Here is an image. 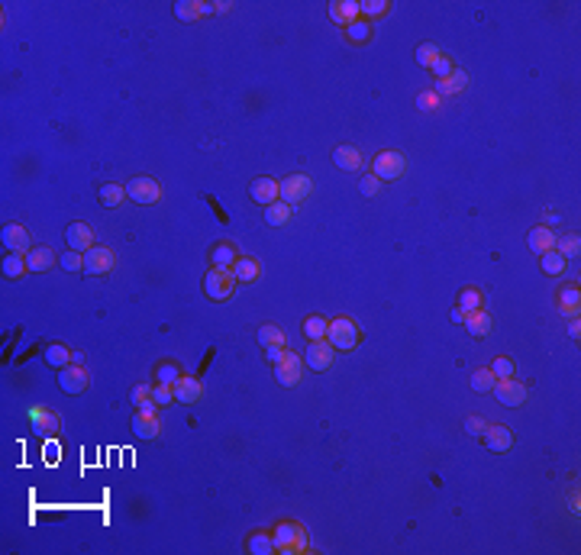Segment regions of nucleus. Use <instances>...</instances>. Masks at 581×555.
Returning <instances> with one entry per match:
<instances>
[{
	"mask_svg": "<svg viewBox=\"0 0 581 555\" xmlns=\"http://www.w3.org/2000/svg\"><path fill=\"white\" fill-rule=\"evenodd\" d=\"M272 539H275V552H281V555L310 552L307 529L300 527V523H294V520H281V523L272 529Z\"/></svg>",
	"mask_w": 581,
	"mask_h": 555,
	"instance_id": "obj_1",
	"label": "nucleus"
},
{
	"mask_svg": "<svg viewBox=\"0 0 581 555\" xmlns=\"http://www.w3.org/2000/svg\"><path fill=\"white\" fill-rule=\"evenodd\" d=\"M358 339H362V330H358V323L352 320V317H336V320H329L327 342L336 349V352H349V349H356Z\"/></svg>",
	"mask_w": 581,
	"mask_h": 555,
	"instance_id": "obj_2",
	"label": "nucleus"
},
{
	"mask_svg": "<svg viewBox=\"0 0 581 555\" xmlns=\"http://www.w3.org/2000/svg\"><path fill=\"white\" fill-rule=\"evenodd\" d=\"M372 175H375L378 181H401L404 175H407V159L394 149L378 152L375 161H372Z\"/></svg>",
	"mask_w": 581,
	"mask_h": 555,
	"instance_id": "obj_3",
	"label": "nucleus"
},
{
	"mask_svg": "<svg viewBox=\"0 0 581 555\" xmlns=\"http://www.w3.org/2000/svg\"><path fill=\"white\" fill-rule=\"evenodd\" d=\"M236 274L233 268H210L204 278V294L207 297H214V301H229L236 291Z\"/></svg>",
	"mask_w": 581,
	"mask_h": 555,
	"instance_id": "obj_4",
	"label": "nucleus"
},
{
	"mask_svg": "<svg viewBox=\"0 0 581 555\" xmlns=\"http://www.w3.org/2000/svg\"><path fill=\"white\" fill-rule=\"evenodd\" d=\"M278 194H281L284 204L300 207L313 194V181H310V175H288L284 181H278Z\"/></svg>",
	"mask_w": 581,
	"mask_h": 555,
	"instance_id": "obj_5",
	"label": "nucleus"
},
{
	"mask_svg": "<svg viewBox=\"0 0 581 555\" xmlns=\"http://www.w3.org/2000/svg\"><path fill=\"white\" fill-rule=\"evenodd\" d=\"M300 378H304V358L297 355V352H284V358L275 365V381L281 387H297Z\"/></svg>",
	"mask_w": 581,
	"mask_h": 555,
	"instance_id": "obj_6",
	"label": "nucleus"
},
{
	"mask_svg": "<svg viewBox=\"0 0 581 555\" xmlns=\"http://www.w3.org/2000/svg\"><path fill=\"white\" fill-rule=\"evenodd\" d=\"M126 197L136 200V204H159L162 200V184L149 175H139L126 184Z\"/></svg>",
	"mask_w": 581,
	"mask_h": 555,
	"instance_id": "obj_7",
	"label": "nucleus"
},
{
	"mask_svg": "<svg viewBox=\"0 0 581 555\" xmlns=\"http://www.w3.org/2000/svg\"><path fill=\"white\" fill-rule=\"evenodd\" d=\"M116 268V252L110 245H94L85 252V272L87 274H110Z\"/></svg>",
	"mask_w": 581,
	"mask_h": 555,
	"instance_id": "obj_8",
	"label": "nucleus"
},
{
	"mask_svg": "<svg viewBox=\"0 0 581 555\" xmlns=\"http://www.w3.org/2000/svg\"><path fill=\"white\" fill-rule=\"evenodd\" d=\"M491 394H497V400L504 407H523L526 404V387L523 381H514V378H497Z\"/></svg>",
	"mask_w": 581,
	"mask_h": 555,
	"instance_id": "obj_9",
	"label": "nucleus"
},
{
	"mask_svg": "<svg viewBox=\"0 0 581 555\" xmlns=\"http://www.w3.org/2000/svg\"><path fill=\"white\" fill-rule=\"evenodd\" d=\"M58 387L65 391V394H85L87 387H91V375H87L85 365H68L58 371Z\"/></svg>",
	"mask_w": 581,
	"mask_h": 555,
	"instance_id": "obj_10",
	"label": "nucleus"
},
{
	"mask_svg": "<svg viewBox=\"0 0 581 555\" xmlns=\"http://www.w3.org/2000/svg\"><path fill=\"white\" fill-rule=\"evenodd\" d=\"M333 358H336V349L329 346L327 339H317V342H310L307 352H304V365L313 368V371H327L333 365Z\"/></svg>",
	"mask_w": 581,
	"mask_h": 555,
	"instance_id": "obj_11",
	"label": "nucleus"
},
{
	"mask_svg": "<svg viewBox=\"0 0 581 555\" xmlns=\"http://www.w3.org/2000/svg\"><path fill=\"white\" fill-rule=\"evenodd\" d=\"M0 239H3V245H7V252L26 255L29 249H33V236H29L26 226H19V223H7V226H3Z\"/></svg>",
	"mask_w": 581,
	"mask_h": 555,
	"instance_id": "obj_12",
	"label": "nucleus"
},
{
	"mask_svg": "<svg viewBox=\"0 0 581 555\" xmlns=\"http://www.w3.org/2000/svg\"><path fill=\"white\" fill-rule=\"evenodd\" d=\"M329 19L336 26H352L356 19H362V10H358V0H333L329 3Z\"/></svg>",
	"mask_w": 581,
	"mask_h": 555,
	"instance_id": "obj_13",
	"label": "nucleus"
},
{
	"mask_svg": "<svg viewBox=\"0 0 581 555\" xmlns=\"http://www.w3.org/2000/svg\"><path fill=\"white\" fill-rule=\"evenodd\" d=\"M249 197H252L259 207H272L275 200H281V194H278V181H272V178H255L252 188H249Z\"/></svg>",
	"mask_w": 581,
	"mask_h": 555,
	"instance_id": "obj_14",
	"label": "nucleus"
},
{
	"mask_svg": "<svg viewBox=\"0 0 581 555\" xmlns=\"http://www.w3.org/2000/svg\"><path fill=\"white\" fill-rule=\"evenodd\" d=\"M65 239H68V245H71L75 252H87V249H94V229H91L87 223H81V220L68 226Z\"/></svg>",
	"mask_w": 581,
	"mask_h": 555,
	"instance_id": "obj_15",
	"label": "nucleus"
},
{
	"mask_svg": "<svg viewBox=\"0 0 581 555\" xmlns=\"http://www.w3.org/2000/svg\"><path fill=\"white\" fill-rule=\"evenodd\" d=\"M132 433H136V439H155V436L162 433V420L159 414H142V410H136V416H132Z\"/></svg>",
	"mask_w": 581,
	"mask_h": 555,
	"instance_id": "obj_16",
	"label": "nucleus"
},
{
	"mask_svg": "<svg viewBox=\"0 0 581 555\" xmlns=\"http://www.w3.org/2000/svg\"><path fill=\"white\" fill-rule=\"evenodd\" d=\"M171 387H175V400H178V404H197V400L204 397V385H200L197 378H191V375L188 378L181 375Z\"/></svg>",
	"mask_w": 581,
	"mask_h": 555,
	"instance_id": "obj_17",
	"label": "nucleus"
},
{
	"mask_svg": "<svg viewBox=\"0 0 581 555\" xmlns=\"http://www.w3.org/2000/svg\"><path fill=\"white\" fill-rule=\"evenodd\" d=\"M26 416L39 426V430H42V433H58V430H62V416L52 414V410H49V407H42V404H33L26 410Z\"/></svg>",
	"mask_w": 581,
	"mask_h": 555,
	"instance_id": "obj_18",
	"label": "nucleus"
},
{
	"mask_svg": "<svg viewBox=\"0 0 581 555\" xmlns=\"http://www.w3.org/2000/svg\"><path fill=\"white\" fill-rule=\"evenodd\" d=\"M333 165H336V168H346V171H362L365 168L362 149H356V146H339V149H333Z\"/></svg>",
	"mask_w": 581,
	"mask_h": 555,
	"instance_id": "obj_19",
	"label": "nucleus"
},
{
	"mask_svg": "<svg viewBox=\"0 0 581 555\" xmlns=\"http://www.w3.org/2000/svg\"><path fill=\"white\" fill-rule=\"evenodd\" d=\"M485 446L491 452H507L510 446H514V433L507 430V426H497V423H487V430H485Z\"/></svg>",
	"mask_w": 581,
	"mask_h": 555,
	"instance_id": "obj_20",
	"label": "nucleus"
},
{
	"mask_svg": "<svg viewBox=\"0 0 581 555\" xmlns=\"http://www.w3.org/2000/svg\"><path fill=\"white\" fill-rule=\"evenodd\" d=\"M239 262V249L233 243H214L210 245V268H233Z\"/></svg>",
	"mask_w": 581,
	"mask_h": 555,
	"instance_id": "obj_21",
	"label": "nucleus"
},
{
	"mask_svg": "<svg viewBox=\"0 0 581 555\" xmlns=\"http://www.w3.org/2000/svg\"><path fill=\"white\" fill-rule=\"evenodd\" d=\"M204 13H214V3H200V0H178L175 3V17L184 23H197Z\"/></svg>",
	"mask_w": 581,
	"mask_h": 555,
	"instance_id": "obj_22",
	"label": "nucleus"
},
{
	"mask_svg": "<svg viewBox=\"0 0 581 555\" xmlns=\"http://www.w3.org/2000/svg\"><path fill=\"white\" fill-rule=\"evenodd\" d=\"M555 239H559V236H555L549 226H533L526 243H530V249H533L536 255H543V252H553L555 249Z\"/></svg>",
	"mask_w": 581,
	"mask_h": 555,
	"instance_id": "obj_23",
	"label": "nucleus"
},
{
	"mask_svg": "<svg viewBox=\"0 0 581 555\" xmlns=\"http://www.w3.org/2000/svg\"><path fill=\"white\" fill-rule=\"evenodd\" d=\"M26 265L29 272H46L55 265V249H49V245H33L26 252Z\"/></svg>",
	"mask_w": 581,
	"mask_h": 555,
	"instance_id": "obj_24",
	"label": "nucleus"
},
{
	"mask_svg": "<svg viewBox=\"0 0 581 555\" xmlns=\"http://www.w3.org/2000/svg\"><path fill=\"white\" fill-rule=\"evenodd\" d=\"M465 87H469V71L456 68L449 78L436 81V94H440V97H452V94H459V91H465Z\"/></svg>",
	"mask_w": 581,
	"mask_h": 555,
	"instance_id": "obj_25",
	"label": "nucleus"
},
{
	"mask_svg": "<svg viewBox=\"0 0 581 555\" xmlns=\"http://www.w3.org/2000/svg\"><path fill=\"white\" fill-rule=\"evenodd\" d=\"M559 313H565L569 320H575V317L581 313V291L575 288V284H569V288L559 291Z\"/></svg>",
	"mask_w": 581,
	"mask_h": 555,
	"instance_id": "obj_26",
	"label": "nucleus"
},
{
	"mask_svg": "<svg viewBox=\"0 0 581 555\" xmlns=\"http://www.w3.org/2000/svg\"><path fill=\"white\" fill-rule=\"evenodd\" d=\"M462 313H475L485 307V294H481V288H475V284H469V288H462L459 291V303H456Z\"/></svg>",
	"mask_w": 581,
	"mask_h": 555,
	"instance_id": "obj_27",
	"label": "nucleus"
},
{
	"mask_svg": "<svg viewBox=\"0 0 581 555\" xmlns=\"http://www.w3.org/2000/svg\"><path fill=\"white\" fill-rule=\"evenodd\" d=\"M233 274L239 284H252L259 281V274H262V268H259V262L255 258H245V255H239V262L233 265Z\"/></svg>",
	"mask_w": 581,
	"mask_h": 555,
	"instance_id": "obj_28",
	"label": "nucleus"
},
{
	"mask_svg": "<svg viewBox=\"0 0 581 555\" xmlns=\"http://www.w3.org/2000/svg\"><path fill=\"white\" fill-rule=\"evenodd\" d=\"M290 217H294V207L284 200H275L272 207H265V223L268 226H288Z\"/></svg>",
	"mask_w": 581,
	"mask_h": 555,
	"instance_id": "obj_29",
	"label": "nucleus"
},
{
	"mask_svg": "<svg viewBox=\"0 0 581 555\" xmlns=\"http://www.w3.org/2000/svg\"><path fill=\"white\" fill-rule=\"evenodd\" d=\"M465 330H469L475 339L487 336V330H491V317L485 313V307H481V310H475V313H465Z\"/></svg>",
	"mask_w": 581,
	"mask_h": 555,
	"instance_id": "obj_30",
	"label": "nucleus"
},
{
	"mask_svg": "<svg viewBox=\"0 0 581 555\" xmlns=\"http://www.w3.org/2000/svg\"><path fill=\"white\" fill-rule=\"evenodd\" d=\"M97 197H101L103 207H110V210L120 207L123 200H130V197H126V188H123V184H113V181H110V184H103V188L97 191Z\"/></svg>",
	"mask_w": 581,
	"mask_h": 555,
	"instance_id": "obj_31",
	"label": "nucleus"
},
{
	"mask_svg": "<svg viewBox=\"0 0 581 555\" xmlns=\"http://www.w3.org/2000/svg\"><path fill=\"white\" fill-rule=\"evenodd\" d=\"M327 330H329V320H327V317H320V313H313V317L304 320V336H307V342L327 339Z\"/></svg>",
	"mask_w": 581,
	"mask_h": 555,
	"instance_id": "obj_32",
	"label": "nucleus"
},
{
	"mask_svg": "<svg viewBox=\"0 0 581 555\" xmlns=\"http://www.w3.org/2000/svg\"><path fill=\"white\" fill-rule=\"evenodd\" d=\"M46 365H52V368H68L71 365V349H65L62 342H52V346L46 349Z\"/></svg>",
	"mask_w": 581,
	"mask_h": 555,
	"instance_id": "obj_33",
	"label": "nucleus"
},
{
	"mask_svg": "<svg viewBox=\"0 0 581 555\" xmlns=\"http://www.w3.org/2000/svg\"><path fill=\"white\" fill-rule=\"evenodd\" d=\"M29 272V265H26V255H19V252H10L7 258H3V274H7L10 281H17V278H23V274Z\"/></svg>",
	"mask_w": 581,
	"mask_h": 555,
	"instance_id": "obj_34",
	"label": "nucleus"
},
{
	"mask_svg": "<svg viewBox=\"0 0 581 555\" xmlns=\"http://www.w3.org/2000/svg\"><path fill=\"white\" fill-rule=\"evenodd\" d=\"M245 549H249L252 555H272L275 552L272 533H262V529H259V533H252V536H249V543H245Z\"/></svg>",
	"mask_w": 581,
	"mask_h": 555,
	"instance_id": "obj_35",
	"label": "nucleus"
},
{
	"mask_svg": "<svg viewBox=\"0 0 581 555\" xmlns=\"http://www.w3.org/2000/svg\"><path fill=\"white\" fill-rule=\"evenodd\" d=\"M346 39L352 46H365L368 39H372V23L368 19H356L352 26H346Z\"/></svg>",
	"mask_w": 581,
	"mask_h": 555,
	"instance_id": "obj_36",
	"label": "nucleus"
},
{
	"mask_svg": "<svg viewBox=\"0 0 581 555\" xmlns=\"http://www.w3.org/2000/svg\"><path fill=\"white\" fill-rule=\"evenodd\" d=\"M288 339H284V330L281 326H275V323H265L262 330H259V346L268 349V346H284Z\"/></svg>",
	"mask_w": 581,
	"mask_h": 555,
	"instance_id": "obj_37",
	"label": "nucleus"
},
{
	"mask_svg": "<svg viewBox=\"0 0 581 555\" xmlns=\"http://www.w3.org/2000/svg\"><path fill=\"white\" fill-rule=\"evenodd\" d=\"M494 371L491 368H478V371H471V391H478V394H491V387H494Z\"/></svg>",
	"mask_w": 581,
	"mask_h": 555,
	"instance_id": "obj_38",
	"label": "nucleus"
},
{
	"mask_svg": "<svg viewBox=\"0 0 581 555\" xmlns=\"http://www.w3.org/2000/svg\"><path fill=\"white\" fill-rule=\"evenodd\" d=\"M358 10H362V19H368V23H372V19L385 17L388 10H391V3H388V0H362V3H358Z\"/></svg>",
	"mask_w": 581,
	"mask_h": 555,
	"instance_id": "obj_39",
	"label": "nucleus"
},
{
	"mask_svg": "<svg viewBox=\"0 0 581 555\" xmlns=\"http://www.w3.org/2000/svg\"><path fill=\"white\" fill-rule=\"evenodd\" d=\"M578 249H581L578 236H562V239H555V252L562 255L565 262H569V258H578Z\"/></svg>",
	"mask_w": 581,
	"mask_h": 555,
	"instance_id": "obj_40",
	"label": "nucleus"
},
{
	"mask_svg": "<svg viewBox=\"0 0 581 555\" xmlns=\"http://www.w3.org/2000/svg\"><path fill=\"white\" fill-rule=\"evenodd\" d=\"M539 265H543L546 274H562L565 272V258L555 252V249H553V252H543V255H539Z\"/></svg>",
	"mask_w": 581,
	"mask_h": 555,
	"instance_id": "obj_41",
	"label": "nucleus"
},
{
	"mask_svg": "<svg viewBox=\"0 0 581 555\" xmlns=\"http://www.w3.org/2000/svg\"><path fill=\"white\" fill-rule=\"evenodd\" d=\"M442 55V49L436 46V42H423L420 49H417V52H413V58H417V62H420L423 68H430L433 62H436V58Z\"/></svg>",
	"mask_w": 581,
	"mask_h": 555,
	"instance_id": "obj_42",
	"label": "nucleus"
},
{
	"mask_svg": "<svg viewBox=\"0 0 581 555\" xmlns=\"http://www.w3.org/2000/svg\"><path fill=\"white\" fill-rule=\"evenodd\" d=\"M155 378H159V385H175L181 378V368L175 365V362H162V365L155 368Z\"/></svg>",
	"mask_w": 581,
	"mask_h": 555,
	"instance_id": "obj_43",
	"label": "nucleus"
},
{
	"mask_svg": "<svg viewBox=\"0 0 581 555\" xmlns=\"http://www.w3.org/2000/svg\"><path fill=\"white\" fill-rule=\"evenodd\" d=\"M430 71L436 75V81H442V78H449L452 71H456V65H452V58L449 55H440L436 62L430 65Z\"/></svg>",
	"mask_w": 581,
	"mask_h": 555,
	"instance_id": "obj_44",
	"label": "nucleus"
},
{
	"mask_svg": "<svg viewBox=\"0 0 581 555\" xmlns=\"http://www.w3.org/2000/svg\"><path fill=\"white\" fill-rule=\"evenodd\" d=\"M62 268L65 272H85V252H75V249L65 252L62 255Z\"/></svg>",
	"mask_w": 581,
	"mask_h": 555,
	"instance_id": "obj_45",
	"label": "nucleus"
},
{
	"mask_svg": "<svg viewBox=\"0 0 581 555\" xmlns=\"http://www.w3.org/2000/svg\"><path fill=\"white\" fill-rule=\"evenodd\" d=\"M491 371H494V378H514V358L497 355L494 365H491Z\"/></svg>",
	"mask_w": 581,
	"mask_h": 555,
	"instance_id": "obj_46",
	"label": "nucleus"
},
{
	"mask_svg": "<svg viewBox=\"0 0 581 555\" xmlns=\"http://www.w3.org/2000/svg\"><path fill=\"white\" fill-rule=\"evenodd\" d=\"M152 400H155L159 407L171 404V400H175V387H171V385H155V387H152Z\"/></svg>",
	"mask_w": 581,
	"mask_h": 555,
	"instance_id": "obj_47",
	"label": "nucleus"
},
{
	"mask_svg": "<svg viewBox=\"0 0 581 555\" xmlns=\"http://www.w3.org/2000/svg\"><path fill=\"white\" fill-rule=\"evenodd\" d=\"M378 188H381V181H378L375 175H362V181H358V191H362L365 197H375Z\"/></svg>",
	"mask_w": 581,
	"mask_h": 555,
	"instance_id": "obj_48",
	"label": "nucleus"
},
{
	"mask_svg": "<svg viewBox=\"0 0 581 555\" xmlns=\"http://www.w3.org/2000/svg\"><path fill=\"white\" fill-rule=\"evenodd\" d=\"M465 430H469L471 436H478V439H481V436H485V430H487V420H481V416L471 414L469 420H465Z\"/></svg>",
	"mask_w": 581,
	"mask_h": 555,
	"instance_id": "obj_49",
	"label": "nucleus"
},
{
	"mask_svg": "<svg viewBox=\"0 0 581 555\" xmlns=\"http://www.w3.org/2000/svg\"><path fill=\"white\" fill-rule=\"evenodd\" d=\"M130 397H132V404L139 407L142 400H149V397H152V387H149V385H136V387H132V394H130Z\"/></svg>",
	"mask_w": 581,
	"mask_h": 555,
	"instance_id": "obj_50",
	"label": "nucleus"
},
{
	"mask_svg": "<svg viewBox=\"0 0 581 555\" xmlns=\"http://www.w3.org/2000/svg\"><path fill=\"white\" fill-rule=\"evenodd\" d=\"M284 352H288V349H284V346H268V349H265V358H268L272 365H278V362H281V358H284Z\"/></svg>",
	"mask_w": 581,
	"mask_h": 555,
	"instance_id": "obj_51",
	"label": "nucleus"
},
{
	"mask_svg": "<svg viewBox=\"0 0 581 555\" xmlns=\"http://www.w3.org/2000/svg\"><path fill=\"white\" fill-rule=\"evenodd\" d=\"M436 104H440V94H436V91H433V94H423V100H420L423 110H433Z\"/></svg>",
	"mask_w": 581,
	"mask_h": 555,
	"instance_id": "obj_52",
	"label": "nucleus"
},
{
	"mask_svg": "<svg viewBox=\"0 0 581 555\" xmlns=\"http://www.w3.org/2000/svg\"><path fill=\"white\" fill-rule=\"evenodd\" d=\"M569 336H572L575 342H578V336H581V323H578V317H575V320L569 323Z\"/></svg>",
	"mask_w": 581,
	"mask_h": 555,
	"instance_id": "obj_53",
	"label": "nucleus"
},
{
	"mask_svg": "<svg viewBox=\"0 0 581 555\" xmlns=\"http://www.w3.org/2000/svg\"><path fill=\"white\" fill-rule=\"evenodd\" d=\"M452 323H465V313H462L459 307H452Z\"/></svg>",
	"mask_w": 581,
	"mask_h": 555,
	"instance_id": "obj_54",
	"label": "nucleus"
},
{
	"mask_svg": "<svg viewBox=\"0 0 581 555\" xmlns=\"http://www.w3.org/2000/svg\"><path fill=\"white\" fill-rule=\"evenodd\" d=\"M71 365H85V352H71Z\"/></svg>",
	"mask_w": 581,
	"mask_h": 555,
	"instance_id": "obj_55",
	"label": "nucleus"
}]
</instances>
